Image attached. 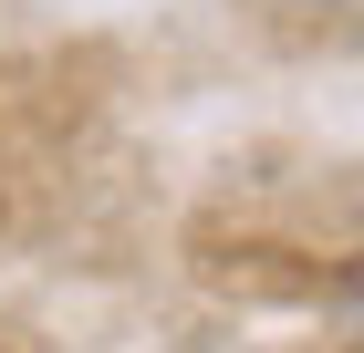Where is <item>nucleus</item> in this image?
<instances>
[{"instance_id":"obj_1","label":"nucleus","mask_w":364,"mask_h":353,"mask_svg":"<svg viewBox=\"0 0 364 353\" xmlns=\"http://www.w3.org/2000/svg\"><path fill=\"white\" fill-rule=\"evenodd\" d=\"M302 11H343V0H302Z\"/></svg>"}]
</instances>
